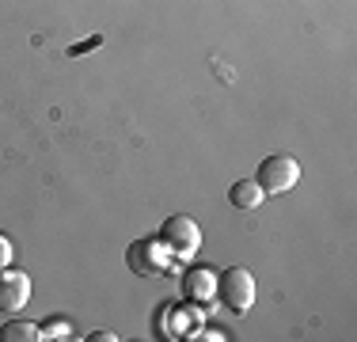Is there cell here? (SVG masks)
<instances>
[{"label":"cell","mask_w":357,"mask_h":342,"mask_svg":"<svg viewBox=\"0 0 357 342\" xmlns=\"http://www.w3.org/2000/svg\"><path fill=\"white\" fill-rule=\"evenodd\" d=\"M228 202H232L236 209L251 213V209H259V205L266 202V191H262L255 179H240V183H232V191H228Z\"/></svg>","instance_id":"obj_7"},{"label":"cell","mask_w":357,"mask_h":342,"mask_svg":"<svg viewBox=\"0 0 357 342\" xmlns=\"http://www.w3.org/2000/svg\"><path fill=\"white\" fill-rule=\"evenodd\" d=\"M38 339H42V331L31 320H8L0 327V342H38Z\"/></svg>","instance_id":"obj_8"},{"label":"cell","mask_w":357,"mask_h":342,"mask_svg":"<svg viewBox=\"0 0 357 342\" xmlns=\"http://www.w3.org/2000/svg\"><path fill=\"white\" fill-rule=\"evenodd\" d=\"M38 331H42V339H69L73 335V327L65 320H50V323H42Z\"/></svg>","instance_id":"obj_9"},{"label":"cell","mask_w":357,"mask_h":342,"mask_svg":"<svg viewBox=\"0 0 357 342\" xmlns=\"http://www.w3.org/2000/svg\"><path fill=\"white\" fill-rule=\"evenodd\" d=\"M217 293V274L209 267H194L183 274V297L190 304H209Z\"/></svg>","instance_id":"obj_6"},{"label":"cell","mask_w":357,"mask_h":342,"mask_svg":"<svg viewBox=\"0 0 357 342\" xmlns=\"http://www.w3.org/2000/svg\"><path fill=\"white\" fill-rule=\"evenodd\" d=\"M160 244L172 251V259H194L202 247V228L194 217H186V213H175V217L164 221V228H160Z\"/></svg>","instance_id":"obj_2"},{"label":"cell","mask_w":357,"mask_h":342,"mask_svg":"<svg viewBox=\"0 0 357 342\" xmlns=\"http://www.w3.org/2000/svg\"><path fill=\"white\" fill-rule=\"evenodd\" d=\"M31 304V274L4 267L0 270V312H20Z\"/></svg>","instance_id":"obj_5"},{"label":"cell","mask_w":357,"mask_h":342,"mask_svg":"<svg viewBox=\"0 0 357 342\" xmlns=\"http://www.w3.org/2000/svg\"><path fill=\"white\" fill-rule=\"evenodd\" d=\"M217 297H220V304H225L228 312H236V315L251 312V304H255V278H251V270L248 267L220 270L217 274Z\"/></svg>","instance_id":"obj_1"},{"label":"cell","mask_w":357,"mask_h":342,"mask_svg":"<svg viewBox=\"0 0 357 342\" xmlns=\"http://www.w3.org/2000/svg\"><path fill=\"white\" fill-rule=\"evenodd\" d=\"M12 255H15L12 239H8L4 232H0V270H4V267H12Z\"/></svg>","instance_id":"obj_10"},{"label":"cell","mask_w":357,"mask_h":342,"mask_svg":"<svg viewBox=\"0 0 357 342\" xmlns=\"http://www.w3.org/2000/svg\"><path fill=\"white\" fill-rule=\"evenodd\" d=\"M255 183H259L266 194H285V191H293V186L301 183V164H296V156H289V152H274V156H266L259 164Z\"/></svg>","instance_id":"obj_3"},{"label":"cell","mask_w":357,"mask_h":342,"mask_svg":"<svg viewBox=\"0 0 357 342\" xmlns=\"http://www.w3.org/2000/svg\"><path fill=\"white\" fill-rule=\"evenodd\" d=\"M91 339H96V342H114V335H110V331H96Z\"/></svg>","instance_id":"obj_11"},{"label":"cell","mask_w":357,"mask_h":342,"mask_svg":"<svg viewBox=\"0 0 357 342\" xmlns=\"http://www.w3.org/2000/svg\"><path fill=\"white\" fill-rule=\"evenodd\" d=\"M126 262H130V270L141 274V278H156V274L172 270L175 259L160 239H133L130 251H126Z\"/></svg>","instance_id":"obj_4"}]
</instances>
